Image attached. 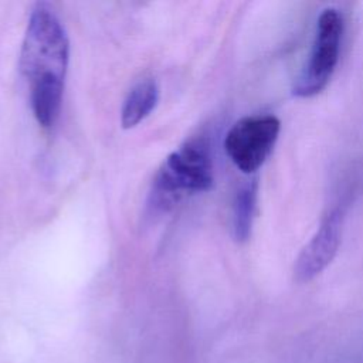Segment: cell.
Returning <instances> with one entry per match:
<instances>
[{
	"label": "cell",
	"mask_w": 363,
	"mask_h": 363,
	"mask_svg": "<svg viewBox=\"0 0 363 363\" xmlns=\"http://www.w3.org/2000/svg\"><path fill=\"white\" fill-rule=\"evenodd\" d=\"M258 183L257 179L245 182L235 193L233 203V234L238 242L248 240L257 206Z\"/></svg>",
	"instance_id": "ba28073f"
},
{
	"label": "cell",
	"mask_w": 363,
	"mask_h": 363,
	"mask_svg": "<svg viewBox=\"0 0 363 363\" xmlns=\"http://www.w3.org/2000/svg\"><path fill=\"white\" fill-rule=\"evenodd\" d=\"M64 81L43 78L30 84V102L34 118L43 128H51L61 109Z\"/></svg>",
	"instance_id": "8992f818"
},
{
	"label": "cell",
	"mask_w": 363,
	"mask_h": 363,
	"mask_svg": "<svg viewBox=\"0 0 363 363\" xmlns=\"http://www.w3.org/2000/svg\"><path fill=\"white\" fill-rule=\"evenodd\" d=\"M279 130L281 122L274 115L244 116L227 132L225 153L241 172L254 173L272 152Z\"/></svg>",
	"instance_id": "277c9868"
},
{
	"label": "cell",
	"mask_w": 363,
	"mask_h": 363,
	"mask_svg": "<svg viewBox=\"0 0 363 363\" xmlns=\"http://www.w3.org/2000/svg\"><path fill=\"white\" fill-rule=\"evenodd\" d=\"M159 101V86L155 79L146 78L136 82L128 92L122 109L121 125L123 129L135 128L156 108Z\"/></svg>",
	"instance_id": "52a82bcc"
},
{
	"label": "cell",
	"mask_w": 363,
	"mask_h": 363,
	"mask_svg": "<svg viewBox=\"0 0 363 363\" xmlns=\"http://www.w3.org/2000/svg\"><path fill=\"white\" fill-rule=\"evenodd\" d=\"M343 210L336 207L322 220L318 231L299 252L294 277L298 282H309L318 277L335 258L342 241Z\"/></svg>",
	"instance_id": "5b68a950"
},
{
	"label": "cell",
	"mask_w": 363,
	"mask_h": 363,
	"mask_svg": "<svg viewBox=\"0 0 363 363\" xmlns=\"http://www.w3.org/2000/svg\"><path fill=\"white\" fill-rule=\"evenodd\" d=\"M213 184L211 157L204 143L190 142L172 152L153 183V201L167 204L184 193L206 191Z\"/></svg>",
	"instance_id": "7a4b0ae2"
},
{
	"label": "cell",
	"mask_w": 363,
	"mask_h": 363,
	"mask_svg": "<svg viewBox=\"0 0 363 363\" xmlns=\"http://www.w3.org/2000/svg\"><path fill=\"white\" fill-rule=\"evenodd\" d=\"M69 58L67 31L57 14L38 3L28 18L18 67L30 84L43 78L65 79Z\"/></svg>",
	"instance_id": "6da1fadb"
},
{
	"label": "cell",
	"mask_w": 363,
	"mask_h": 363,
	"mask_svg": "<svg viewBox=\"0 0 363 363\" xmlns=\"http://www.w3.org/2000/svg\"><path fill=\"white\" fill-rule=\"evenodd\" d=\"M342 33V14L333 7L325 9L318 17L311 54L294 85V95L313 96L328 85L339 61Z\"/></svg>",
	"instance_id": "3957f363"
}]
</instances>
